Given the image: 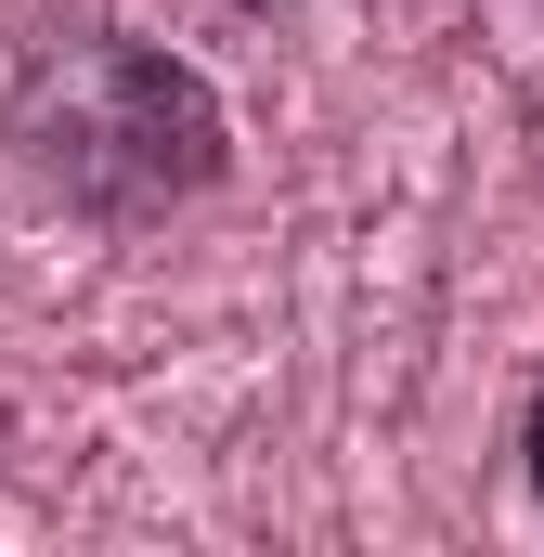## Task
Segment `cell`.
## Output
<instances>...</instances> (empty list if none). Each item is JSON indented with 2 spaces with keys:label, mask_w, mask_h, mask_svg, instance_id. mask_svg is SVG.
Wrapping results in <instances>:
<instances>
[{
  "label": "cell",
  "mask_w": 544,
  "mask_h": 557,
  "mask_svg": "<svg viewBox=\"0 0 544 557\" xmlns=\"http://www.w3.org/2000/svg\"><path fill=\"white\" fill-rule=\"evenodd\" d=\"M0 143L52 208H78L104 234H143V221L195 208L234 169V104L169 39H131L104 13H52L0 65Z\"/></svg>",
  "instance_id": "1"
},
{
  "label": "cell",
  "mask_w": 544,
  "mask_h": 557,
  "mask_svg": "<svg viewBox=\"0 0 544 557\" xmlns=\"http://www.w3.org/2000/svg\"><path fill=\"white\" fill-rule=\"evenodd\" d=\"M519 467H532V493H544V389H532V416H519Z\"/></svg>",
  "instance_id": "2"
}]
</instances>
